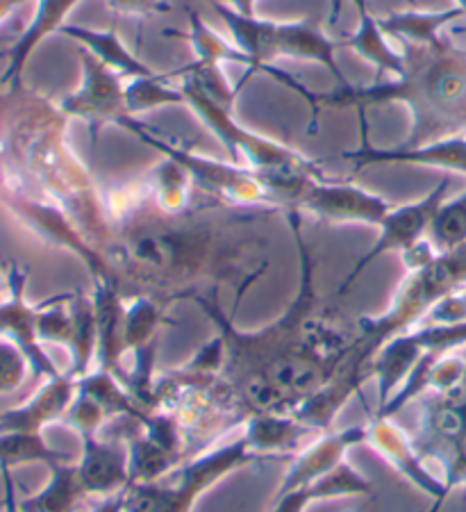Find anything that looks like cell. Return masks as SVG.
I'll return each mask as SVG.
<instances>
[{
	"instance_id": "6da1fadb",
	"label": "cell",
	"mask_w": 466,
	"mask_h": 512,
	"mask_svg": "<svg viewBox=\"0 0 466 512\" xmlns=\"http://www.w3.org/2000/svg\"><path fill=\"white\" fill-rule=\"evenodd\" d=\"M301 251V287L291 308L278 321L253 333L232 326L212 296L196 294V305L219 328L226 344L223 378L235 390L248 419L253 415H296V410L326 387L344 365L355 330L341 328L321 308L314 289V262L303 242L301 219L291 212Z\"/></svg>"
},
{
	"instance_id": "7a4b0ae2",
	"label": "cell",
	"mask_w": 466,
	"mask_h": 512,
	"mask_svg": "<svg viewBox=\"0 0 466 512\" xmlns=\"http://www.w3.org/2000/svg\"><path fill=\"white\" fill-rule=\"evenodd\" d=\"M401 80L366 92L341 94V103L407 101L414 112V132L405 148L466 135V51L441 37L405 41Z\"/></svg>"
},
{
	"instance_id": "3957f363",
	"label": "cell",
	"mask_w": 466,
	"mask_h": 512,
	"mask_svg": "<svg viewBox=\"0 0 466 512\" xmlns=\"http://www.w3.org/2000/svg\"><path fill=\"white\" fill-rule=\"evenodd\" d=\"M262 462L271 460L253 449L241 426L235 437L187 458L160 481L130 485L126 490V512H194L198 499L223 478Z\"/></svg>"
},
{
	"instance_id": "277c9868",
	"label": "cell",
	"mask_w": 466,
	"mask_h": 512,
	"mask_svg": "<svg viewBox=\"0 0 466 512\" xmlns=\"http://www.w3.org/2000/svg\"><path fill=\"white\" fill-rule=\"evenodd\" d=\"M448 187H451V180L444 178L428 196H423L421 201L401 205V208H391L387 217L382 219V224L378 226L380 228L378 242L371 246L369 253L362 255V258L355 262L353 271L346 276L344 283H341L339 292L344 294L346 289L355 283L357 276H360L362 271H366V267H371L380 255L394 251V253H401L405 258V255L412 253L421 242H426V235H430L432 221H435L439 208L446 201Z\"/></svg>"
},
{
	"instance_id": "5b68a950",
	"label": "cell",
	"mask_w": 466,
	"mask_h": 512,
	"mask_svg": "<svg viewBox=\"0 0 466 512\" xmlns=\"http://www.w3.org/2000/svg\"><path fill=\"white\" fill-rule=\"evenodd\" d=\"M223 19L228 21V26L235 32L239 39V46L244 48L251 57L253 66H260L262 62L271 60L276 55H298V57H316V60L326 62L332 71L337 73L335 62H332V46L326 39L319 35V30L312 26H271V23H260L253 16L235 14L228 10H221Z\"/></svg>"
},
{
	"instance_id": "8992f818",
	"label": "cell",
	"mask_w": 466,
	"mask_h": 512,
	"mask_svg": "<svg viewBox=\"0 0 466 512\" xmlns=\"http://www.w3.org/2000/svg\"><path fill=\"white\" fill-rule=\"evenodd\" d=\"M26 280L28 271H23L19 264H12L7 271V296L0 301V337L14 342L26 353L32 376L51 381V378L62 376L64 371L55 365L39 340V305H30L26 301Z\"/></svg>"
},
{
	"instance_id": "52a82bcc",
	"label": "cell",
	"mask_w": 466,
	"mask_h": 512,
	"mask_svg": "<svg viewBox=\"0 0 466 512\" xmlns=\"http://www.w3.org/2000/svg\"><path fill=\"white\" fill-rule=\"evenodd\" d=\"M394 417H382L371 412L366 421V447L380 456L394 472L401 474L416 490L428 494L432 501L451 497V487L444 478H437L426 467V456L416 447L414 440L401 426H396Z\"/></svg>"
},
{
	"instance_id": "ba28073f",
	"label": "cell",
	"mask_w": 466,
	"mask_h": 512,
	"mask_svg": "<svg viewBox=\"0 0 466 512\" xmlns=\"http://www.w3.org/2000/svg\"><path fill=\"white\" fill-rule=\"evenodd\" d=\"M98 428L80 431L78 472L89 499H103L123 494L130 487L128 444L123 437L105 440Z\"/></svg>"
},
{
	"instance_id": "9c48e42d",
	"label": "cell",
	"mask_w": 466,
	"mask_h": 512,
	"mask_svg": "<svg viewBox=\"0 0 466 512\" xmlns=\"http://www.w3.org/2000/svg\"><path fill=\"white\" fill-rule=\"evenodd\" d=\"M301 208L326 221H337V224L380 226L391 205L385 198L364 192L360 187L323 183L319 178L307 189Z\"/></svg>"
},
{
	"instance_id": "30bf717a",
	"label": "cell",
	"mask_w": 466,
	"mask_h": 512,
	"mask_svg": "<svg viewBox=\"0 0 466 512\" xmlns=\"http://www.w3.org/2000/svg\"><path fill=\"white\" fill-rule=\"evenodd\" d=\"M76 394L78 381L69 371L44 381L28 401L0 410V433H44L46 426L66 417Z\"/></svg>"
},
{
	"instance_id": "8fae6325",
	"label": "cell",
	"mask_w": 466,
	"mask_h": 512,
	"mask_svg": "<svg viewBox=\"0 0 466 512\" xmlns=\"http://www.w3.org/2000/svg\"><path fill=\"white\" fill-rule=\"evenodd\" d=\"M366 444V424L348 426L344 431H328L307 444L303 451H298L289 462V472L282 478L276 494L289 492L294 487H301L326 476L330 469H335L341 460L348 458L355 447Z\"/></svg>"
},
{
	"instance_id": "7c38bea8",
	"label": "cell",
	"mask_w": 466,
	"mask_h": 512,
	"mask_svg": "<svg viewBox=\"0 0 466 512\" xmlns=\"http://www.w3.org/2000/svg\"><path fill=\"white\" fill-rule=\"evenodd\" d=\"M373 487L371 481L362 472L341 460L335 469H330L326 476L316 481L294 487V490L276 494L271 512H307L314 503L321 501H337V499H353V497H371Z\"/></svg>"
},
{
	"instance_id": "4fadbf2b",
	"label": "cell",
	"mask_w": 466,
	"mask_h": 512,
	"mask_svg": "<svg viewBox=\"0 0 466 512\" xmlns=\"http://www.w3.org/2000/svg\"><path fill=\"white\" fill-rule=\"evenodd\" d=\"M51 469V478L44 490L32 494L28 499H19L23 512H76L87 497L85 483H82L78 462L66 460L57 462Z\"/></svg>"
},
{
	"instance_id": "5bb4252c",
	"label": "cell",
	"mask_w": 466,
	"mask_h": 512,
	"mask_svg": "<svg viewBox=\"0 0 466 512\" xmlns=\"http://www.w3.org/2000/svg\"><path fill=\"white\" fill-rule=\"evenodd\" d=\"M351 158L357 160L360 167L376 162H416L466 173V135L441 139V142L421 148H401V151H360L353 153Z\"/></svg>"
},
{
	"instance_id": "9a60e30c",
	"label": "cell",
	"mask_w": 466,
	"mask_h": 512,
	"mask_svg": "<svg viewBox=\"0 0 466 512\" xmlns=\"http://www.w3.org/2000/svg\"><path fill=\"white\" fill-rule=\"evenodd\" d=\"M66 460L71 458L51 447L44 440V433H0V467L16 469L32 462L53 467Z\"/></svg>"
},
{
	"instance_id": "2e32d148",
	"label": "cell",
	"mask_w": 466,
	"mask_h": 512,
	"mask_svg": "<svg viewBox=\"0 0 466 512\" xmlns=\"http://www.w3.org/2000/svg\"><path fill=\"white\" fill-rule=\"evenodd\" d=\"M430 244L437 253L455 251L466 244V192L441 205L430 228Z\"/></svg>"
},
{
	"instance_id": "e0dca14e",
	"label": "cell",
	"mask_w": 466,
	"mask_h": 512,
	"mask_svg": "<svg viewBox=\"0 0 466 512\" xmlns=\"http://www.w3.org/2000/svg\"><path fill=\"white\" fill-rule=\"evenodd\" d=\"M30 362L19 346L0 337V394H12L26 383Z\"/></svg>"
},
{
	"instance_id": "ac0fdd59",
	"label": "cell",
	"mask_w": 466,
	"mask_h": 512,
	"mask_svg": "<svg viewBox=\"0 0 466 512\" xmlns=\"http://www.w3.org/2000/svg\"><path fill=\"white\" fill-rule=\"evenodd\" d=\"M0 476H3V501H0V512H23L19 497H16L14 469L0 467Z\"/></svg>"
},
{
	"instance_id": "d6986e66",
	"label": "cell",
	"mask_w": 466,
	"mask_h": 512,
	"mask_svg": "<svg viewBox=\"0 0 466 512\" xmlns=\"http://www.w3.org/2000/svg\"><path fill=\"white\" fill-rule=\"evenodd\" d=\"M89 512H126V492L114 494V497L96 499Z\"/></svg>"
},
{
	"instance_id": "ffe728a7",
	"label": "cell",
	"mask_w": 466,
	"mask_h": 512,
	"mask_svg": "<svg viewBox=\"0 0 466 512\" xmlns=\"http://www.w3.org/2000/svg\"><path fill=\"white\" fill-rule=\"evenodd\" d=\"M21 3H26V0H0V23H3Z\"/></svg>"
},
{
	"instance_id": "44dd1931",
	"label": "cell",
	"mask_w": 466,
	"mask_h": 512,
	"mask_svg": "<svg viewBox=\"0 0 466 512\" xmlns=\"http://www.w3.org/2000/svg\"><path fill=\"white\" fill-rule=\"evenodd\" d=\"M5 296H7V278L5 280L0 278V301H3Z\"/></svg>"
},
{
	"instance_id": "7402d4cb",
	"label": "cell",
	"mask_w": 466,
	"mask_h": 512,
	"mask_svg": "<svg viewBox=\"0 0 466 512\" xmlns=\"http://www.w3.org/2000/svg\"><path fill=\"white\" fill-rule=\"evenodd\" d=\"M339 5H341V0H335V7H332V23H335L339 16Z\"/></svg>"
}]
</instances>
